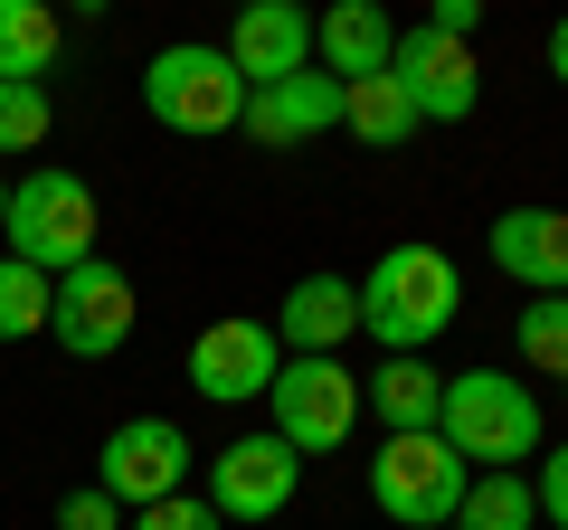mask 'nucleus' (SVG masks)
<instances>
[{"instance_id":"3","label":"nucleus","mask_w":568,"mask_h":530,"mask_svg":"<svg viewBox=\"0 0 568 530\" xmlns=\"http://www.w3.org/2000/svg\"><path fill=\"white\" fill-rule=\"evenodd\" d=\"M0 256L39 265L48 285H58V275H77V265L95 256V190H85L77 171H29V181L10 190V227H0Z\"/></svg>"},{"instance_id":"2","label":"nucleus","mask_w":568,"mask_h":530,"mask_svg":"<svg viewBox=\"0 0 568 530\" xmlns=\"http://www.w3.org/2000/svg\"><path fill=\"white\" fill-rule=\"evenodd\" d=\"M436 436H446L455 455H465V473H521L530 455H540L549 417L540 398H530V379H511V369H455L446 379V408H436Z\"/></svg>"},{"instance_id":"19","label":"nucleus","mask_w":568,"mask_h":530,"mask_svg":"<svg viewBox=\"0 0 568 530\" xmlns=\"http://www.w3.org/2000/svg\"><path fill=\"white\" fill-rule=\"evenodd\" d=\"M342 123L369 152H398L407 133H417V104L398 95V77H361V85H342Z\"/></svg>"},{"instance_id":"11","label":"nucleus","mask_w":568,"mask_h":530,"mask_svg":"<svg viewBox=\"0 0 568 530\" xmlns=\"http://www.w3.org/2000/svg\"><path fill=\"white\" fill-rule=\"evenodd\" d=\"M398 95L417 104V123H465L474 95H484V67H474V39H446V29H398V58H388Z\"/></svg>"},{"instance_id":"28","label":"nucleus","mask_w":568,"mask_h":530,"mask_svg":"<svg viewBox=\"0 0 568 530\" xmlns=\"http://www.w3.org/2000/svg\"><path fill=\"white\" fill-rule=\"evenodd\" d=\"M549 77H559V85H568V20H559V29H549Z\"/></svg>"},{"instance_id":"13","label":"nucleus","mask_w":568,"mask_h":530,"mask_svg":"<svg viewBox=\"0 0 568 530\" xmlns=\"http://www.w3.org/2000/svg\"><path fill=\"white\" fill-rule=\"evenodd\" d=\"M237 123H246V143H265V152H304L342 123V85L323 67H304V77H284V85H256Z\"/></svg>"},{"instance_id":"5","label":"nucleus","mask_w":568,"mask_h":530,"mask_svg":"<svg viewBox=\"0 0 568 530\" xmlns=\"http://www.w3.org/2000/svg\"><path fill=\"white\" fill-rule=\"evenodd\" d=\"M142 104H152V123H162V133H237L246 77L227 67V48L181 39V48H162V58L142 67Z\"/></svg>"},{"instance_id":"10","label":"nucleus","mask_w":568,"mask_h":530,"mask_svg":"<svg viewBox=\"0 0 568 530\" xmlns=\"http://www.w3.org/2000/svg\"><path fill=\"white\" fill-rule=\"evenodd\" d=\"M275 369H284V342H275V323H256V313H219V323H200V342H190V388L219 398V408L265 398Z\"/></svg>"},{"instance_id":"23","label":"nucleus","mask_w":568,"mask_h":530,"mask_svg":"<svg viewBox=\"0 0 568 530\" xmlns=\"http://www.w3.org/2000/svg\"><path fill=\"white\" fill-rule=\"evenodd\" d=\"M48 123H58L48 85H0V152H39Z\"/></svg>"},{"instance_id":"6","label":"nucleus","mask_w":568,"mask_h":530,"mask_svg":"<svg viewBox=\"0 0 568 530\" xmlns=\"http://www.w3.org/2000/svg\"><path fill=\"white\" fill-rule=\"evenodd\" d=\"M142 323V294L133 275H123L114 256H85L77 275H58V294H48V342L67 350V360H114L123 342H133Z\"/></svg>"},{"instance_id":"14","label":"nucleus","mask_w":568,"mask_h":530,"mask_svg":"<svg viewBox=\"0 0 568 530\" xmlns=\"http://www.w3.org/2000/svg\"><path fill=\"white\" fill-rule=\"evenodd\" d=\"M484 246L521 294H568V208H503Z\"/></svg>"},{"instance_id":"12","label":"nucleus","mask_w":568,"mask_h":530,"mask_svg":"<svg viewBox=\"0 0 568 530\" xmlns=\"http://www.w3.org/2000/svg\"><path fill=\"white\" fill-rule=\"evenodd\" d=\"M227 67L246 77V95L304 77L313 67V10H294V0H246L237 29H227Z\"/></svg>"},{"instance_id":"9","label":"nucleus","mask_w":568,"mask_h":530,"mask_svg":"<svg viewBox=\"0 0 568 530\" xmlns=\"http://www.w3.org/2000/svg\"><path fill=\"white\" fill-rule=\"evenodd\" d=\"M294 483H304V455L284 446L275 427H256V436H237V446L209 455V492L200 502L219 511V521H275V511L294 502Z\"/></svg>"},{"instance_id":"4","label":"nucleus","mask_w":568,"mask_h":530,"mask_svg":"<svg viewBox=\"0 0 568 530\" xmlns=\"http://www.w3.org/2000/svg\"><path fill=\"white\" fill-rule=\"evenodd\" d=\"M465 455L446 446V436H379V455H369V502L388 511L398 530H455V502H465Z\"/></svg>"},{"instance_id":"7","label":"nucleus","mask_w":568,"mask_h":530,"mask_svg":"<svg viewBox=\"0 0 568 530\" xmlns=\"http://www.w3.org/2000/svg\"><path fill=\"white\" fill-rule=\"evenodd\" d=\"M95 492L123 511H152L171 492H190V436L171 417H123L114 436L95 446Z\"/></svg>"},{"instance_id":"16","label":"nucleus","mask_w":568,"mask_h":530,"mask_svg":"<svg viewBox=\"0 0 568 530\" xmlns=\"http://www.w3.org/2000/svg\"><path fill=\"white\" fill-rule=\"evenodd\" d=\"M361 332V294L351 275H304L275 304V342H294V360H342V342Z\"/></svg>"},{"instance_id":"27","label":"nucleus","mask_w":568,"mask_h":530,"mask_svg":"<svg viewBox=\"0 0 568 530\" xmlns=\"http://www.w3.org/2000/svg\"><path fill=\"white\" fill-rule=\"evenodd\" d=\"M426 29H446V39H474V29H484V0H436V10H426Z\"/></svg>"},{"instance_id":"17","label":"nucleus","mask_w":568,"mask_h":530,"mask_svg":"<svg viewBox=\"0 0 568 530\" xmlns=\"http://www.w3.org/2000/svg\"><path fill=\"white\" fill-rule=\"evenodd\" d=\"M361 408L379 417V436H426V427H436V408H446V369L379 360V369L361 379Z\"/></svg>"},{"instance_id":"21","label":"nucleus","mask_w":568,"mask_h":530,"mask_svg":"<svg viewBox=\"0 0 568 530\" xmlns=\"http://www.w3.org/2000/svg\"><path fill=\"white\" fill-rule=\"evenodd\" d=\"M511 350H521L530 379H559L568 388V294H530L521 323H511Z\"/></svg>"},{"instance_id":"18","label":"nucleus","mask_w":568,"mask_h":530,"mask_svg":"<svg viewBox=\"0 0 568 530\" xmlns=\"http://www.w3.org/2000/svg\"><path fill=\"white\" fill-rule=\"evenodd\" d=\"M58 10L48 0H0V85H48L58 67Z\"/></svg>"},{"instance_id":"29","label":"nucleus","mask_w":568,"mask_h":530,"mask_svg":"<svg viewBox=\"0 0 568 530\" xmlns=\"http://www.w3.org/2000/svg\"><path fill=\"white\" fill-rule=\"evenodd\" d=\"M0 227H10V181H0Z\"/></svg>"},{"instance_id":"24","label":"nucleus","mask_w":568,"mask_h":530,"mask_svg":"<svg viewBox=\"0 0 568 530\" xmlns=\"http://www.w3.org/2000/svg\"><path fill=\"white\" fill-rule=\"evenodd\" d=\"M123 530H227V521H219V511L200 502V492H171V502L133 511V521H123Z\"/></svg>"},{"instance_id":"1","label":"nucleus","mask_w":568,"mask_h":530,"mask_svg":"<svg viewBox=\"0 0 568 530\" xmlns=\"http://www.w3.org/2000/svg\"><path fill=\"white\" fill-rule=\"evenodd\" d=\"M351 294H361V332L379 342V360H426V342H446L455 304H465L455 256H436V246H388Z\"/></svg>"},{"instance_id":"22","label":"nucleus","mask_w":568,"mask_h":530,"mask_svg":"<svg viewBox=\"0 0 568 530\" xmlns=\"http://www.w3.org/2000/svg\"><path fill=\"white\" fill-rule=\"evenodd\" d=\"M48 275L39 265H20V256H0V342H39L48 332Z\"/></svg>"},{"instance_id":"25","label":"nucleus","mask_w":568,"mask_h":530,"mask_svg":"<svg viewBox=\"0 0 568 530\" xmlns=\"http://www.w3.org/2000/svg\"><path fill=\"white\" fill-rule=\"evenodd\" d=\"M530 502H540V521H549V530H568V446H549V455H540V473H530Z\"/></svg>"},{"instance_id":"8","label":"nucleus","mask_w":568,"mask_h":530,"mask_svg":"<svg viewBox=\"0 0 568 530\" xmlns=\"http://www.w3.org/2000/svg\"><path fill=\"white\" fill-rule=\"evenodd\" d=\"M265 408H275V436L294 455H332L351 427H361V369H342V360H284L275 388H265Z\"/></svg>"},{"instance_id":"26","label":"nucleus","mask_w":568,"mask_h":530,"mask_svg":"<svg viewBox=\"0 0 568 530\" xmlns=\"http://www.w3.org/2000/svg\"><path fill=\"white\" fill-rule=\"evenodd\" d=\"M58 530H123V502H104L95 483H77V492L58 502Z\"/></svg>"},{"instance_id":"15","label":"nucleus","mask_w":568,"mask_h":530,"mask_svg":"<svg viewBox=\"0 0 568 530\" xmlns=\"http://www.w3.org/2000/svg\"><path fill=\"white\" fill-rule=\"evenodd\" d=\"M313 58H323L332 85L388 77V58H398V20H388L379 0H332L323 20H313Z\"/></svg>"},{"instance_id":"20","label":"nucleus","mask_w":568,"mask_h":530,"mask_svg":"<svg viewBox=\"0 0 568 530\" xmlns=\"http://www.w3.org/2000/svg\"><path fill=\"white\" fill-rule=\"evenodd\" d=\"M455 530H540L530 473H474L465 502H455Z\"/></svg>"}]
</instances>
